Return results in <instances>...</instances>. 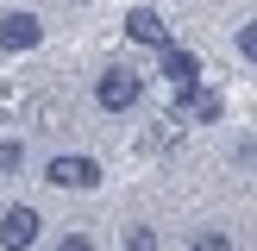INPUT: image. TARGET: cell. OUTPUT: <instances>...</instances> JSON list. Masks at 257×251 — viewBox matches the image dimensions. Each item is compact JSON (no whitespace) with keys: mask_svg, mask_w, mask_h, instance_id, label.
I'll list each match as a JSON object with an SVG mask.
<instances>
[{"mask_svg":"<svg viewBox=\"0 0 257 251\" xmlns=\"http://www.w3.org/2000/svg\"><path fill=\"white\" fill-rule=\"evenodd\" d=\"M38 226H44V220H38V207H25V201H19V207L0 213V245H7V251H25V245L38 238Z\"/></svg>","mask_w":257,"mask_h":251,"instance_id":"obj_2","label":"cell"},{"mask_svg":"<svg viewBox=\"0 0 257 251\" xmlns=\"http://www.w3.org/2000/svg\"><path fill=\"white\" fill-rule=\"evenodd\" d=\"M19 157H25V151H19V145L7 138V145H0V170H19Z\"/></svg>","mask_w":257,"mask_h":251,"instance_id":"obj_11","label":"cell"},{"mask_svg":"<svg viewBox=\"0 0 257 251\" xmlns=\"http://www.w3.org/2000/svg\"><path fill=\"white\" fill-rule=\"evenodd\" d=\"M38 38H44L38 13H0V50H32Z\"/></svg>","mask_w":257,"mask_h":251,"instance_id":"obj_4","label":"cell"},{"mask_svg":"<svg viewBox=\"0 0 257 251\" xmlns=\"http://www.w3.org/2000/svg\"><path fill=\"white\" fill-rule=\"evenodd\" d=\"M44 182H57V188H94L100 182V163L94 157H50Z\"/></svg>","mask_w":257,"mask_h":251,"instance_id":"obj_3","label":"cell"},{"mask_svg":"<svg viewBox=\"0 0 257 251\" xmlns=\"http://www.w3.org/2000/svg\"><path fill=\"white\" fill-rule=\"evenodd\" d=\"M188 251H232V238L220 232V226H207V232H195V245Z\"/></svg>","mask_w":257,"mask_h":251,"instance_id":"obj_8","label":"cell"},{"mask_svg":"<svg viewBox=\"0 0 257 251\" xmlns=\"http://www.w3.org/2000/svg\"><path fill=\"white\" fill-rule=\"evenodd\" d=\"M138 94H145V82H138L132 69H107V75L94 82V100H100L107 113H125V107H138Z\"/></svg>","mask_w":257,"mask_h":251,"instance_id":"obj_1","label":"cell"},{"mask_svg":"<svg viewBox=\"0 0 257 251\" xmlns=\"http://www.w3.org/2000/svg\"><path fill=\"white\" fill-rule=\"evenodd\" d=\"M157 75H170L176 88H195L201 63H195V50H170V44H163V57H157Z\"/></svg>","mask_w":257,"mask_h":251,"instance_id":"obj_6","label":"cell"},{"mask_svg":"<svg viewBox=\"0 0 257 251\" xmlns=\"http://www.w3.org/2000/svg\"><path fill=\"white\" fill-rule=\"evenodd\" d=\"M57 251H94V238H88V232H69V238H57Z\"/></svg>","mask_w":257,"mask_h":251,"instance_id":"obj_10","label":"cell"},{"mask_svg":"<svg viewBox=\"0 0 257 251\" xmlns=\"http://www.w3.org/2000/svg\"><path fill=\"white\" fill-rule=\"evenodd\" d=\"M182 100H188V113H195V119H207V126L226 113V107H220V94H201V88H182Z\"/></svg>","mask_w":257,"mask_h":251,"instance_id":"obj_7","label":"cell"},{"mask_svg":"<svg viewBox=\"0 0 257 251\" xmlns=\"http://www.w3.org/2000/svg\"><path fill=\"white\" fill-rule=\"evenodd\" d=\"M125 38H132V44H157V50H163L170 19H163L157 7H132V13H125Z\"/></svg>","mask_w":257,"mask_h":251,"instance_id":"obj_5","label":"cell"},{"mask_svg":"<svg viewBox=\"0 0 257 251\" xmlns=\"http://www.w3.org/2000/svg\"><path fill=\"white\" fill-rule=\"evenodd\" d=\"M125 251H157V232H151V226H132V232H125Z\"/></svg>","mask_w":257,"mask_h":251,"instance_id":"obj_9","label":"cell"}]
</instances>
